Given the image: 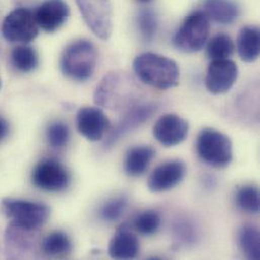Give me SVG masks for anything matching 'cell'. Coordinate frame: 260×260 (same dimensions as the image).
I'll list each match as a JSON object with an SVG mask.
<instances>
[{
	"mask_svg": "<svg viewBox=\"0 0 260 260\" xmlns=\"http://www.w3.org/2000/svg\"><path fill=\"white\" fill-rule=\"evenodd\" d=\"M128 207L126 196H119L107 201L100 209V217L107 222L118 221Z\"/></svg>",
	"mask_w": 260,
	"mask_h": 260,
	"instance_id": "cell-26",
	"label": "cell"
},
{
	"mask_svg": "<svg viewBox=\"0 0 260 260\" xmlns=\"http://www.w3.org/2000/svg\"><path fill=\"white\" fill-rule=\"evenodd\" d=\"M161 225L160 214L155 210H146L140 213L134 220L135 230L144 236H152L157 233Z\"/></svg>",
	"mask_w": 260,
	"mask_h": 260,
	"instance_id": "cell-24",
	"label": "cell"
},
{
	"mask_svg": "<svg viewBox=\"0 0 260 260\" xmlns=\"http://www.w3.org/2000/svg\"><path fill=\"white\" fill-rule=\"evenodd\" d=\"M2 207L11 224L28 232L39 229L50 217L49 207L42 203L6 198L2 200Z\"/></svg>",
	"mask_w": 260,
	"mask_h": 260,
	"instance_id": "cell-6",
	"label": "cell"
},
{
	"mask_svg": "<svg viewBox=\"0 0 260 260\" xmlns=\"http://www.w3.org/2000/svg\"><path fill=\"white\" fill-rule=\"evenodd\" d=\"M77 130L89 141H100L111 129V122L100 108L85 107L78 111Z\"/></svg>",
	"mask_w": 260,
	"mask_h": 260,
	"instance_id": "cell-14",
	"label": "cell"
},
{
	"mask_svg": "<svg viewBox=\"0 0 260 260\" xmlns=\"http://www.w3.org/2000/svg\"><path fill=\"white\" fill-rule=\"evenodd\" d=\"M76 3L92 32L102 40H109L113 31L111 0H76Z\"/></svg>",
	"mask_w": 260,
	"mask_h": 260,
	"instance_id": "cell-8",
	"label": "cell"
},
{
	"mask_svg": "<svg viewBox=\"0 0 260 260\" xmlns=\"http://www.w3.org/2000/svg\"><path fill=\"white\" fill-rule=\"evenodd\" d=\"M136 75L145 84L158 88L169 89L179 82V68L175 61L155 53H143L133 63Z\"/></svg>",
	"mask_w": 260,
	"mask_h": 260,
	"instance_id": "cell-1",
	"label": "cell"
},
{
	"mask_svg": "<svg viewBox=\"0 0 260 260\" xmlns=\"http://www.w3.org/2000/svg\"><path fill=\"white\" fill-rule=\"evenodd\" d=\"M139 251L140 243L137 236L131 231L129 225L123 224L109 243V255L115 259H133Z\"/></svg>",
	"mask_w": 260,
	"mask_h": 260,
	"instance_id": "cell-16",
	"label": "cell"
},
{
	"mask_svg": "<svg viewBox=\"0 0 260 260\" xmlns=\"http://www.w3.org/2000/svg\"><path fill=\"white\" fill-rule=\"evenodd\" d=\"M238 243L246 258L260 259V235L257 227L251 224L242 226L238 233Z\"/></svg>",
	"mask_w": 260,
	"mask_h": 260,
	"instance_id": "cell-20",
	"label": "cell"
},
{
	"mask_svg": "<svg viewBox=\"0 0 260 260\" xmlns=\"http://www.w3.org/2000/svg\"><path fill=\"white\" fill-rule=\"evenodd\" d=\"M0 88H1V80H0Z\"/></svg>",
	"mask_w": 260,
	"mask_h": 260,
	"instance_id": "cell-32",
	"label": "cell"
},
{
	"mask_svg": "<svg viewBox=\"0 0 260 260\" xmlns=\"http://www.w3.org/2000/svg\"><path fill=\"white\" fill-rule=\"evenodd\" d=\"M137 87L125 72H110L95 89L96 106L110 110L127 109L137 101Z\"/></svg>",
	"mask_w": 260,
	"mask_h": 260,
	"instance_id": "cell-2",
	"label": "cell"
},
{
	"mask_svg": "<svg viewBox=\"0 0 260 260\" xmlns=\"http://www.w3.org/2000/svg\"><path fill=\"white\" fill-rule=\"evenodd\" d=\"M69 14V6L64 0H46L35 12L39 26L47 32L59 29L65 24Z\"/></svg>",
	"mask_w": 260,
	"mask_h": 260,
	"instance_id": "cell-15",
	"label": "cell"
},
{
	"mask_svg": "<svg viewBox=\"0 0 260 260\" xmlns=\"http://www.w3.org/2000/svg\"><path fill=\"white\" fill-rule=\"evenodd\" d=\"M210 18L204 10H196L186 16L173 37L175 48L184 53L201 51L208 42Z\"/></svg>",
	"mask_w": 260,
	"mask_h": 260,
	"instance_id": "cell-5",
	"label": "cell"
},
{
	"mask_svg": "<svg viewBox=\"0 0 260 260\" xmlns=\"http://www.w3.org/2000/svg\"><path fill=\"white\" fill-rule=\"evenodd\" d=\"M186 171V165L182 160H168L158 165L151 172L147 182L148 188L155 193L168 191L184 179Z\"/></svg>",
	"mask_w": 260,
	"mask_h": 260,
	"instance_id": "cell-11",
	"label": "cell"
},
{
	"mask_svg": "<svg viewBox=\"0 0 260 260\" xmlns=\"http://www.w3.org/2000/svg\"><path fill=\"white\" fill-rule=\"evenodd\" d=\"M259 190L254 185H243L236 192V204L244 212L257 214L259 212Z\"/></svg>",
	"mask_w": 260,
	"mask_h": 260,
	"instance_id": "cell-25",
	"label": "cell"
},
{
	"mask_svg": "<svg viewBox=\"0 0 260 260\" xmlns=\"http://www.w3.org/2000/svg\"><path fill=\"white\" fill-rule=\"evenodd\" d=\"M11 61L17 70L21 72H30L39 65V56L34 48L26 45H20L12 50Z\"/></svg>",
	"mask_w": 260,
	"mask_h": 260,
	"instance_id": "cell-23",
	"label": "cell"
},
{
	"mask_svg": "<svg viewBox=\"0 0 260 260\" xmlns=\"http://www.w3.org/2000/svg\"><path fill=\"white\" fill-rule=\"evenodd\" d=\"M235 51V45L230 36L218 34L214 36L207 45V56L211 60L229 59Z\"/></svg>",
	"mask_w": 260,
	"mask_h": 260,
	"instance_id": "cell-22",
	"label": "cell"
},
{
	"mask_svg": "<svg viewBox=\"0 0 260 260\" xmlns=\"http://www.w3.org/2000/svg\"><path fill=\"white\" fill-rule=\"evenodd\" d=\"M158 110V104L154 102H137L126 109L122 119L111 131L105 145L114 146L121 138L145 124Z\"/></svg>",
	"mask_w": 260,
	"mask_h": 260,
	"instance_id": "cell-10",
	"label": "cell"
},
{
	"mask_svg": "<svg viewBox=\"0 0 260 260\" xmlns=\"http://www.w3.org/2000/svg\"><path fill=\"white\" fill-rule=\"evenodd\" d=\"M39 28L35 12L28 8L18 7L6 15L1 31L8 42L26 44L38 36Z\"/></svg>",
	"mask_w": 260,
	"mask_h": 260,
	"instance_id": "cell-7",
	"label": "cell"
},
{
	"mask_svg": "<svg viewBox=\"0 0 260 260\" xmlns=\"http://www.w3.org/2000/svg\"><path fill=\"white\" fill-rule=\"evenodd\" d=\"M42 250L49 256H63L71 252L72 243L65 232L54 231L44 238Z\"/></svg>",
	"mask_w": 260,
	"mask_h": 260,
	"instance_id": "cell-21",
	"label": "cell"
},
{
	"mask_svg": "<svg viewBox=\"0 0 260 260\" xmlns=\"http://www.w3.org/2000/svg\"><path fill=\"white\" fill-rule=\"evenodd\" d=\"M196 149L200 159L215 168H225L233 159V147L230 138L215 129L206 128L199 133Z\"/></svg>",
	"mask_w": 260,
	"mask_h": 260,
	"instance_id": "cell-4",
	"label": "cell"
},
{
	"mask_svg": "<svg viewBox=\"0 0 260 260\" xmlns=\"http://www.w3.org/2000/svg\"><path fill=\"white\" fill-rule=\"evenodd\" d=\"M204 11L210 19L221 24L234 22L240 13L239 6L233 0H205Z\"/></svg>",
	"mask_w": 260,
	"mask_h": 260,
	"instance_id": "cell-19",
	"label": "cell"
},
{
	"mask_svg": "<svg viewBox=\"0 0 260 260\" xmlns=\"http://www.w3.org/2000/svg\"><path fill=\"white\" fill-rule=\"evenodd\" d=\"M155 157V150L147 145L135 146L129 149L125 158V171L131 177L144 174Z\"/></svg>",
	"mask_w": 260,
	"mask_h": 260,
	"instance_id": "cell-18",
	"label": "cell"
},
{
	"mask_svg": "<svg viewBox=\"0 0 260 260\" xmlns=\"http://www.w3.org/2000/svg\"><path fill=\"white\" fill-rule=\"evenodd\" d=\"M68 169L57 159H45L39 162L31 172V182L39 189L58 192L66 189L70 183Z\"/></svg>",
	"mask_w": 260,
	"mask_h": 260,
	"instance_id": "cell-9",
	"label": "cell"
},
{
	"mask_svg": "<svg viewBox=\"0 0 260 260\" xmlns=\"http://www.w3.org/2000/svg\"><path fill=\"white\" fill-rule=\"evenodd\" d=\"M139 1H143V2H147V1H150V0H139Z\"/></svg>",
	"mask_w": 260,
	"mask_h": 260,
	"instance_id": "cell-31",
	"label": "cell"
},
{
	"mask_svg": "<svg viewBox=\"0 0 260 260\" xmlns=\"http://www.w3.org/2000/svg\"><path fill=\"white\" fill-rule=\"evenodd\" d=\"M98 53L88 40H78L66 47L61 57L62 72L76 81H86L94 73Z\"/></svg>",
	"mask_w": 260,
	"mask_h": 260,
	"instance_id": "cell-3",
	"label": "cell"
},
{
	"mask_svg": "<svg viewBox=\"0 0 260 260\" xmlns=\"http://www.w3.org/2000/svg\"><path fill=\"white\" fill-rule=\"evenodd\" d=\"M47 138L51 147L60 149L68 144L70 132L65 124L54 123L48 128Z\"/></svg>",
	"mask_w": 260,
	"mask_h": 260,
	"instance_id": "cell-28",
	"label": "cell"
},
{
	"mask_svg": "<svg viewBox=\"0 0 260 260\" xmlns=\"http://www.w3.org/2000/svg\"><path fill=\"white\" fill-rule=\"evenodd\" d=\"M177 234L179 238H181L183 241H192L194 238V233L190 231V226L186 223L178 224L177 227Z\"/></svg>",
	"mask_w": 260,
	"mask_h": 260,
	"instance_id": "cell-29",
	"label": "cell"
},
{
	"mask_svg": "<svg viewBox=\"0 0 260 260\" xmlns=\"http://www.w3.org/2000/svg\"><path fill=\"white\" fill-rule=\"evenodd\" d=\"M137 24L142 38L151 42L158 28V19L155 12L149 8L142 9L137 16Z\"/></svg>",
	"mask_w": 260,
	"mask_h": 260,
	"instance_id": "cell-27",
	"label": "cell"
},
{
	"mask_svg": "<svg viewBox=\"0 0 260 260\" xmlns=\"http://www.w3.org/2000/svg\"><path fill=\"white\" fill-rule=\"evenodd\" d=\"M239 70L235 62L225 60H214L208 67L206 75V87L213 94L228 92L238 78Z\"/></svg>",
	"mask_w": 260,
	"mask_h": 260,
	"instance_id": "cell-12",
	"label": "cell"
},
{
	"mask_svg": "<svg viewBox=\"0 0 260 260\" xmlns=\"http://www.w3.org/2000/svg\"><path fill=\"white\" fill-rule=\"evenodd\" d=\"M8 133V125L5 120L0 117V141L7 135Z\"/></svg>",
	"mask_w": 260,
	"mask_h": 260,
	"instance_id": "cell-30",
	"label": "cell"
},
{
	"mask_svg": "<svg viewBox=\"0 0 260 260\" xmlns=\"http://www.w3.org/2000/svg\"><path fill=\"white\" fill-rule=\"evenodd\" d=\"M188 132L189 125L186 120L174 114H167L156 121L152 133L164 147H174L186 139Z\"/></svg>",
	"mask_w": 260,
	"mask_h": 260,
	"instance_id": "cell-13",
	"label": "cell"
},
{
	"mask_svg": "<svg viewBox=\"0 0 260 260\" xmlns=\"http://www.w3.org/2000/svg\"><path fill=\"white\" fill-rule=\"evenodd\" d=\"M237 49L242 61L252 63L257 60L260 52L259 28L254 25L241 28L237 38Z\"/></svg>",
	"mask_w": 260,
	"mask_h": 260,
	"instance_id": "cell-17",
	"label": "cell"
}]
</instances>
